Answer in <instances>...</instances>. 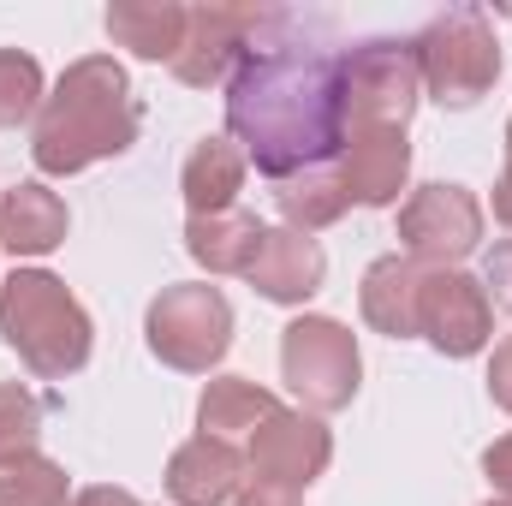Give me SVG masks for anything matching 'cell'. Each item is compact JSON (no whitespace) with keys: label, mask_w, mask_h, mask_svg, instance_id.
Here are the masks:
<instances>
[{"label":"cell","mask_w":512,"mask_h":506,"mask_svg":"<svg viewBox=\"0 0 512 506\" xmlns=\"http://www.w3.org/2000/svg\"><path fill=\"white\" fill-rule=\"evenodd\" d=\"M262 18L268 12H256V6H197L191 12V30H185V48L173 54L179 84H197L203 90V84L227 78L239 66L245 42L262 30Z\"/></svg>","instance_id":"obj_11"},{"label":"cell","mask_w":512,"mask_h":506,"mask_svg":"<svg viewBox=\"0 0 512 506\" xmlns=\"http://www.w3.org/2000/svg\"><path fill=\"white\" fill-rule=\"evenodd\" d=\"M405 173H411V143H405V131H393V126H352L346 131L340 185H346L352 203L387 209V203L405 191Z\"/></svg>","instance_id":"obj_12"},{"label":"cell","mask_w":512,"mask_h":506,"mask_svg":"<svg viewBox=\"0 0 512 506\" xmlns=\"http://www.w3.org/2000/svg\"><path fill=\"white\" fill-rule=\"evenodd\" d=\"M483 471H489V483H495L501 495H512V435H507V441H495V447L483 453Z\"/></svg>","instance_id":"obj_27"},{"label":"cell","mask_w":512,"mask_h":506,"mask_svg":"<svg viewBox=\"0 0 512 506\" xmlns=\"http://www.w3.org/2000/svg\"><path fill=\"white\" fill-rule=\"evenodd\" d=\"M233 346V304L221 286H167L149 304V352L173 370L203 376Z\"/></svg>","instance_id":"obj_5"},{"label":"cell","mask_w":512,"mask_h":506,"mask_svg":"<svg viewBox=\"0 0 512 506\" xmlns=\"http://www.w3.org/2000/svg\"><path fill=\"white\" fill-rule=\"evenodd\" d=\"M245 185V149L233 137H203L185 161V203L191 215H227Z\"/></svg>","instance_id":"obj_19"},{"label":"cell","mask_w":512,"mask_h":506,"mask_svg":"<svg viewBox=\"0 0 512 506\" xmlns=\"http://www.w3.org/2000/svg\"><path fill=\"white\" fill-rule=\"evenodd\" d=\"M417 334L447 352V358H471L489 346V292L459 274V268H435L423 274V304H417Z\"/></svg>","instance_id":"obj_9"},{"label":"cell","mask_w":512,"mask_h":506,"mask_svg":"<svg viewBox=\"0 0 512 506\" xmlns=\"http://www.w3.org/2000/svg\"><path fill=\"white\" fill-rule=\"evenodd\" d=\"M227 126L274 185L346 155V48L292 12H268L227 78Z\"/></svg>","instance_id":"obj_1"},{"label":"cell","mask_w":512,"mask_h":506,"mask_svg":"<svg viewBox=\"0 0 512 506\" xmlns=\"http://www.w3.org/2000/svg\"><path fill=\"white\" fill-rule=\"evenodd\" d=\"M322 274H328V256L298 227H274L251 262V286L274 304H304L310 292H322Z\"/></svg>","instance_id":"obj_13"},{"label":"cell","mask_w":512,"mask_h":506,"mask_svg":"<svg viewBox=\"0 0 512 506\" xmlns=\"http://www.w3.org/2000/svg\"><path fill=\"white\" fill-rule=\"evenodd\" d=\"M131 137H137V102H131L126 72L108 54H90V60L66 66V78L42 102L30 155L42 173H78L90 161L131 149Z\"/></svg>","instance_id":"obj_2"},{"label":"cell","mask_w":512,"mask_h":506,"mask_svg":"<svg viewBox=\"0 0 512 506\" xmlns=\"http://www.w3.org/2000/svg\"><path fill=\"white\" fill-rule=\"evenodd\" d=\"M411 48H417V72H423L429 96L447 102V108H471V102H483L489 84L501 78V42H495L489 12H477V6H453V12H441Z\"/></svg>","instance_id":"obj_4"},{"label":"cell","mask_w":512,"mask_h":506,"mask_svg":"<svg viewBox=\"0 0 512 506\" xmlns=\"http://www.w3.org/2000/svg\"><path fill=\"white\" fill-rule=\"evenodd\" d=\"M239 483H245V459L221 435L185 441L173 453V465H167V495L179 506H221V501H233Z\"/></svg>","instance_id":"obj_14"},{"label":"cell","mask_w":512,"mask_h":506,"mask_svg":"<svg viewBox=\"0 0 512 506\" xmlns=\"http://www.w3.org/2000/svg\"><path fill=\"white\" fill-rule=\"evenodd\" d=\"M262 239H268V227L256 215H239V209H227V215H191V227H185V251L197 256L209 274H251Z\"/></svg>","instance_id":"obj_18"},{"label":"cell","mask_w":512,"mask_h":506,"mask_svg":"<svg viewBox=\"0 0 512 506\" xmlns=\"http://www.w3.org/2000/svg\"><path fill=\"white\" fill-rule=\"evenodd\" d=\"M185 30H191V12L173 6V0H120L108 6V36L131 48L137 60H173L185 48Z\"/></svg>","instance_id":"obj_17"},{"label":"cell","mask_w":512,"mask_h":506,"mask_svg":"<svg viewBox=\"0 0 512 506\" xmlns=\"http://www.w3.org/2000/svg\"><path fill=\"white\" fill-rule=\"evenodd\" d=\"M239 506H298V495H292V489H274V483H251V489L239 495Z\"/></svg>","instance_id":"obj_28"},{"label":"cell","mask_w":512,"mask_h":506,"mask_svg":"<svg viewBox=\"0 0 512 506\" xmlns=\"http://www.w3.org/2000/svg\"><path fill=\"white\" fill-rule=\"evenodd\" d=\"M66 239V203L48 185H12L0 197V245L12 256H48Z\"/></svg>","instance_id":"obj_15"},{"label":"cell","mask_w":512,"mask_h":506,"mask_svg":"<svg viewBox=\"0 0 512 506\" xmlns=\"http://www.w3.org/2000/svg\"><path fill=\"white\" fill-rule=\"evenodd\" d=\"M334 459V441L316 417L304 411H274L268 423L251 429V471L256 483H274V489H310Z\"/></svg>","instance_id":"obj_10"},{"label":"cell","mask_w":512,"mask_h":506,"mask_svg":"<svg viewBox=\"0 0 512 506\" xmlns=\"http://www.w3.org/2000/svg\"><path fill=\"white\" fill-rule=\"evenodd\" d=\"M417 304H423V268L411 256H382L364 274V316L393 340L417 334Z\"/></svg>","instance_id":"obj_16"},{"label":"cell","mask_w":512,"mask_h":506,"mask_svg":"<svg viewBox=\"0 0 512 506\" xmlns=\"http://www.w3.org/2000/svg\"><path fill=\"white\" fill-rule=\"evenodd\" d=\"M274 203H280L286 227H298V233L334 227V221L352 209V197H346L340 173H304V179H286V185H274Z\"/></svg>","instance_id":"obj_21"},{"label":"cell","mask_w":512,"mask_h":506,"mask_svg":"<svg viewBox=\"0 0 512 506\" xmlns=\"http://www.w3.org/2000/svg\"><path fill=\"white\" fill-rule=\"evenodd\" d=\"M0 334L36 376L48 381L84 370V358H90V316H84V304L42 268H24V274H12L0 286Z\"/></svg>","instance_id":"obj_3"},{"label":"cell","mask_w":512,"mask_h":506,"mask_svg":"<svg viewBox=\"0 0 512 506\" xmlns=\"http://www.w3.org/2000/svg\"><path fill=\"white\" fill-rule=\"evenodd\" d=\"M489 506H512V501H489Z\"/></svg>","instance_id":"obj_32"},{"label":"cell","mask_w":512,"mask_h":506,"mask_svg":"<svg viewBox=\"0 0 512 506\" xmlns=\"http://www.w3.org/2000/svg\"><path fill=\"white\" fill-rule=\"evenodd\" d=\"M280 405H274V393L268 387H256L245 376H221L209 381V393H203V405H197V417H203V435H233V429H256V423H268Z\"/></svg>","instance_id":"obj_20"},{"label":"cell","mask_w":512,"mask_h":506,"mask_svg":"<svg viewBox=\"0 0 512 506\" xmlns=\"http://www.w3.org/2000/svg\"><path fill=\"white\" fill-rule=\"evenodd\" d=\"M399 239H405V256L411 262H459V256L477 251L483 239V209L465 185H423L411 191V203L399 209Z\"/></svg>","instance_id":"obj_8"},{"label":"cell","mask_w":512,"mask_h":506,"mask_svg":"<svg viewBox=\"0 0 512 506\" xmlns=\"http://www.w3.org/2000/svg\"><path fill=\"white\" fill-rule=\"evenodd\" d=\"M42 66L18 48H0V126H24L42 114Z\"/></svg>","instance_id":"obj_23"},{"label":"cell","mask_w":512,"mask_h":506,"mask_svg":"<svg viewBox=\"0 0 512 506\" xmlns=\"http://www.w3.org/2000/svg\"><path fill=\"white\" fill-rule=\"evenodd\" d=\"M489 292H495V304L512 316V239L489 251Z\"/></svg>","instance_id":"obj_25"},{"label":"cell","mask_w":512,"mask_h":506,"mask_svg":"<svg viewBox=\"0 0 512 506\" xmlns=\"http://www.w3.org/2000/svg\"><path fill=\"white\" fill-rule=\"evenodd\" d=\"M507 161H512V126H507Z\"/></svg>","instance_id":"obj_31"},{"label":"cell","mask_w":512,"mask_h":506,"mask_svg":"<svg viewBox=\"0 0 512 506\" xmlns=\"http://www.w3.org/2000/svg\"><path fill=\"white\" fill-rule=\"evenodd\" d=\"M495 215L512 227V161H507V173H501V185H495Z\"/></svg>","instance_id":"obj_30"},{"label":"cell","mask_w":512,"mask_h":506,"mask_svg":"<svg viewBox=\"0 0 512 506\" xmlns=\"http://www.w3.org/2000/svg\"><path fill=\"white\" fill-rule=\"evenodd\" d=\"M417 96H423V72H417V48L411 42L376 36V42L346 48V126L405 131Z\"/></svg>","instance_id":"obj_7"},{"label":"cell","mask_w":512,"mask_h":506,"mask_svg":"<svg viewBox=\"0 0 512 506\" xmlns=\"http://www.w3.org/2000/svg\"><path fill=\"white\" fill-rule=\"evenodd\" d=\"M72 506H137V501H131L126 489H84Z\"/></svg>","instance_id":"obj_29"},{"label":"cell","mask_w":512,"mask_h":506,"mask_svg":"<svg viewBox=\"0 0 512 506\" xmlns=\"http://www.w3.org/2000/svg\"><path fill=\"white\" fill-rule=\"evenodd\" d=\"M280 370L286 387L310 405V411H340L352 405L358 376H364V358H358V340L328 322V316H298L280 340Z\"/></svg>","instance_id":"obj_6"},{"label":"cell","mask_w":512,"mask_h":506,"mask_svg":"<svg viewBox=\"0 0 512 506\" xmlns=\"http://www.w3.org/2000/svg\"><path fill=\"white\" fill-rule=\"evenodd\" d=\"M36 429H42L36 393H24L18 381H0V459L36 453Z\"/></svg>","instance_id":"obj_24"},{"label":"cell","mask_w":512,"mask_h":506,"mask_svg":"<svg viewBox=\"0 0 512 506\" xmlns=\"http://www.w3.org/2000/svg\"><path fill=\"white\" fill-rule=\"evenodd\" d=\"M0 506H66V471L42 453L0 459Z\"/></svg>","instance_id":"obj_22"},{"label":"cell","mask_w":512,"mask_h":506,"mask_svg":"<svg viewBox=\"0 0 512 506\" xmlns=\"http://www.w3.org/2000/svg\"><path fill=\"white\" fill-rule=\"evenodd\" d=\"M489 393H495V405L512 411V340L507 346H495V364H489Z\"/></svg>","instance_id":"obj_26"}]
</instances>
